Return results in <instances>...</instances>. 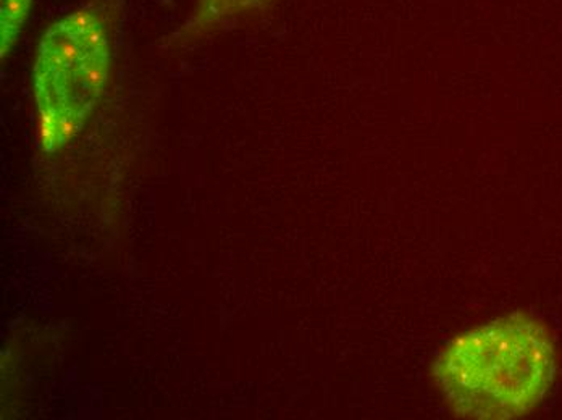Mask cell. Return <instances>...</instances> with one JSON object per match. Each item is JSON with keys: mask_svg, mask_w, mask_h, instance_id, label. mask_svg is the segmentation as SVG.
<instances>
[{"mask_svg": "<svg viewBox=\"0 0 562 420\" xmlns=\"http://www.w3.org/2000/svg\"><path fill=\"white\" fill-rule=\"evenodd\" d=\"M551 331L516 313L452 338L434 365V378L452 415L505 420L530 415L557 377Z\"/></svg>", "mask_w": 562, "mask_h": 420, "instance_id": "1", "label": "cell"}, {"mask_svg": "<svg viewBox=\"0 0 562 420\" xmlns=\"http://www.w3.org/2000/svg\"><path fill=\"white\" fill-rule=\"evenodd\" d=\"M111 43L94 9L75 10L41 37L33 68L37 135L44 152L64 149L83 128L108 84Z\"/></svg>", "mask_w": 562, "mask_h": 420, "instance_id": "2", "label": "cell"}, {"mask_svg": "<svg viewBox=\"0 0 562 420\" xmlns=\"http://www.w3.org/2000/svg\"><path fill=\"white\" fill-rule=\"evenodd\" d=\"M33 7V0H0V12H2V39H0V50H2V59L12 50L13 44L19 39L23 25Z\"/></svg>", "mask_w": 562, "mask_h": 420, "instance_id": "3", "label": "cell"}, {"mask_svg": "<svg viewBox=\"0 0 562 420\" xmlns=\"http://www.w3.org/2000/svg\"><path fill=\"white\" fill-rule=\"evenodd\" d=\"M239 5H243V3H252L254 0H238Z\"/></svg>", "mask_w": 562, "mask_h": 420, "instance_id": "4", "label": "cell"}]
</instances>
